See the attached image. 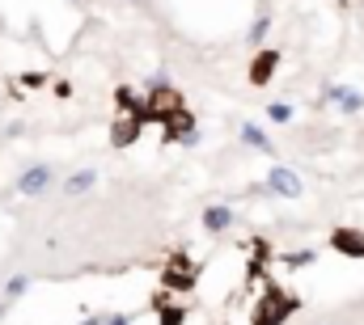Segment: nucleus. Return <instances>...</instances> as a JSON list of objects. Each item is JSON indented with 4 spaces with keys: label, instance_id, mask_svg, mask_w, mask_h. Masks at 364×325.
I'll use <instances>...</instances> for the list:
<instances>
[{
    "label": "nucleus",
    "instance_id": "2",
    "mask_svg": "<svg viewBox=\"0 0 364 325\" xmlns=\"http://www.w3.org/2000/svg\"><path fill=\"white\" fill-rule=\"evenodd\" d=\"M182 110H186V97H182L170 81H157L144 93V114H149V123H170Z\"/></svg>",
    "mask_w": 364,
    "mask_h": 325
},
{
    "label": "nucleus",
    "instance_id": "25",
    "mask_svg": "<svg viewBox=\"0 0 364 325\" xmlns=\"http://www.w3.org/2000/svg\"><path fill=\"white\" fill-rule=\"evenodd\" d=\"M331 325H339V321H331Z\"/></svg>",
    "mask_w": 364,
    "mask_h": 325
},
{
    "label": "nucleus",
    "instance_id": "18",
    "mask_svg": "<svg viewBox=\"0 0 364 325\" xmlns=\"http://www.w3.org/2000/svg\"><path fill=\"white\" fill-rule=\"evenodd\" d=\"M26 287H30V279H26V275H13V279L4 283V300H9V304H13V300H21V296H26Z\"/></svg>",
    "mask_w": 364,
    "mask_h": 325
},
{
    "label": "nucleus",
    "instance_id": "24",
    "mask_svg": "<svg viewBox=\"0 0 364 325\" xmlns=\"http://www.w3.org/2000/svg\"><path fill=\"white\" fill-rule=\"evenodd\" d=\"M4 313H9V300H0V317H4Z\"/></svg>",
    "mask_w": 364,
    "mask_h": 325
},
{
    "label": "nucleus",
    "instance_id": "13",
    "mask_svg": "<svg viewBox=\"0 0 364 325\" xmlns=\"http://www.w3.org/2000/svg\"><path fill=\"white\" fill-rule=\"evenodd\" d=\"M326 97H331V101H339V110H343V114H356V110H364V93H360V89H348V84H326Z\"/></svg>",
    "mask_w": 364,
    "mask_h": 325
},
{
    "label": "nucleus",
    "instance_id": "20",
    "mask_svg": "<svg viewBox=\"0 0 364 325\" xmlns=\"http://www.w3.org/2000/svg\"><path fill=\"white\" fill-rule=\"evenodd\" d=\"M318 253L314 249H296V253H284V266H309Z\"/></svg>",
    "mask_w": 364,
    "mask_h": 325
},
{
    "label": "nucleus",
    "instance_id": "22",
    "mask_svg": "<svg viewBox=\"0 0 364 325\" xmlns=\"http://www.w3.org/2000/svg\"><path fill=\"white\" fill-rule=\"evenodd\" d=\"M106 325H132L127 313H106Z\"/></svg>",
    "mask_w": 364,
    "mask_h": 325
},
{
    "label": "nucleus",
    "instance_id": "6",
    "mask_svg": "<svg viewBox=\"0 0 364 325\" xmlns=\"http://www.w3.org/2000/svg\"><path fill=\"white\" fill-rule=\"evenodd\" d=\"M263 190H272V194H279V199H301L305 186H301V177H296L288 165H275L272 173H267V186H263Z\"/></svg>",
    "mask_w": 364,
    "mask_h": 325
},
{
    "label": "nucleus",
    "instance_id": "12",
    "mask_svg": "<svg viewBox=\"0 0 364 325\" xmlns=\"http://www.w3.org/2000/svg\"><path fill=\"white\" fill-rule=\"evenodd\" d=\"M114 101H119V110H123L127 119H136V123H144V127H149V114H144V97H136V89L119 84V89H114Z\"/></svg>",
    "mask_w": 364,
    "mask_h": 325
},
{
    "label": "nucleus",
    "instance_id": "23",
    "mask_svg": "<svg viewBox=\"0 0 364 325\" xmlns=\"http://www.w3.org/2000/svg\"><path fill=\"white\" fill-rule=\"evenodd\" d=\"M81 325H106V313H93V317H85Z\"/></svg>",
    "mask_w": 364,
    "mask_h": 325
},
{
    "label": "nucleus",
    "instance_id": "3",
    "mask_svg": "<svg viewBox=\"0 0 364 325\" xmlns=\"http://www.w3.org/2000/svg\"><path fill=\"white\" fill-rule=\"evenodd\" d=\"M195 283H199V266L186 258V249L170 253V262H166V270H161V292L186 296V292H195Z\"/></svg>",
    "mask_w": 364,
    "mask_h": 325
},
{
    "label": "nucleus",
    "instance_id": "7",
    "mask_svg": "<svg viewBox=\"0 0 364 325\" xmlns=\"http://www.w3.org/2000/svg\"><path fill=\"white\" fill-rule=\"evenodd\" d=\"M275 68H279V51H275V47H259L255 60H250V84H255V89L272 84Z\"/></svg>",
    "mask_w": 364,
    "mask_h": 325
},
{
    "label": "nucleus",
    "instance_id": "4",
    "mask_svg": "<svg viewBox=\"0 0 364 325\" xmlns=\"http://www.w3.org/2000/svg\"><path fill=\"white\" fill-rule=\"evenodd\" d=\"M51 182H55V169L51 165H30V169H21V177H13V194L34 199V194H47Z\"/></svg>",
    "mask_w": 364,
    "mask_h": 325
},
{
    "label": "nucleus",
    "instance_id": "8",
    "mask_svg": "<svg viewBox=\"0 0 364 325\" xmlns=\"http://www.w3.org/2000/svg\"><path fill=\"white\" fill-rule=\"evenodd\" d=\"M267 262H272V241L255 237V241H250V262H246V279H250V283H263V279H267Z\"/></svg>",
    "mask_w": 364,
    "mask_h": 325
},
{
    "label": "nucleus",
    "instance_id": "16",
    "mask_svg": "<svg viewBox=\"0 0 364 325\" xmlns=\"http://www.w3.org/2000/svg\"><path fill=\"white\" fill-rule=\"evenodd\" d=\"M242 144H250L255 153H275V144L267 140V131L255 127V123H242Z\"/></svg>",
    "mask_w": 364,
    "mask_h": 325
},
{
    "label": "nucleus",
    "instance_id": "10",
    "mask_svg": "<svg viewBox=\"0 0 364 325\" xmlns=\"http://www.w3.org/2000/svg\"><path fill=\"white\" fill-rule=\"evenodd\" d=\"M326 245H331L335 253H343V258H364V233L360 228H335Z\"/></svg>",
    "mask_w": 364,
    "mask_h": 325
},
{
    "label": "nucleus",
    "instance_id": "11",
    "mask_svg": "<svg viewBox=\"0 0 364 325\" xmlns=\"http://www.w3.org/2000/svg\"><path fill=\"white\" fill-rule=\"evenodd\" d=\"M144 136V123H136V119H127V114H119L114 123H110V144L114 148H127V144H136Z\"/></svg>",
    "mask_w": 364,
    "mask_h": 325
},
{
    "label": "nucleus",
    "instance_id": "21",
    "mask_svg": "<svg viewBox=\"0 0 364 325\" xmlns=\"http://www.w3.org/2000/svg\"><path fill=\"white\" fill-rule=\"evenodd\" d=\"M21 84L26 89H43L47 84V72H21Z\"/></svg>",
    "mask_w": 364,
    "mask_h": 325
},
{
    "label": "nucleus",
    "instance_id": "19",
    "mask_svg": "<svg viewBox=\"0 0 364 325\" xmlns=\"http://www.w3.org/2000/svg\"><path fill=\"white\" fill-rule=\"evenodd\" d=\"M267 119H272V123H292V106H288V101H272V106H267Z\"/></svg>",
    "mask_w": 364,
    "mask_h": 325
},
{
    "label": "nucleus",
    "instance_id": "17",
    "mask_svg": "<svg viewBox=\"0 0 364 325\" xmlns=\"http://www.w3.org/2000/svg\"><path fill=\"white\" fill-rule=\"evenodd\" d=\"M267 30H272V13H259V17H255V26H250V34H246V38H250V43H255V47H263V43H267Z\"/></svg>",
    "mask_w": 364,
    "mask_h": 325
},
{
    "label": "nucleus",
    "instance_id": "1",
    "mask_svg": "<svg viewBox=\"0 0 364 325\" xmlns=\"http://www.w3.org/2000/svg\"><path fill=\"white\" fill-rule=\"evenodd\" d=\"M267 283V292L255 300V309H250V325H288V317L301 309V300L292 296V292H284L275 279H263Z\"/></svg>",
    "mask_w": 364,
    "mask_h": 325
},
{
    "label": "nucleus",
    "instance_id": "15",
    "mask_svg": "<svg viewBox=\"0 0 364 325\" xmlns=\"http://www.w3.org/2000/svg\"><path fill=\"white\" fill-rule=\"evenodd\" d=\"M93 182H97V169H77V173L64 182V194H68V199H77V194L93 190Z\"/></svg>",
    "mask_w": 364,
    "mask_h": 325
},
{
    "label": "nucleus",
    "instance_id": "9",
    "mask_svg": "<svg viewBox=\"0 0 364 325\" xmlns=\"http://www.w3.org/2000/svg\"><path fill=\"white\" fill-rule=\"evenodd\" d=\"M153 309H157V325H186V304L174 300L170 292H157L153 296Z\"/></svg>",
    "mask_w": 364,
    "mask_h": 325
},
{
    "label": "nucleus",
    "instance_id": "5",
    "mask_svg": "<svg viewBox=\"0 0 364 325\" xmlns=\"http://www.w3.org/2000/svg\"><path fill=\"white\" fill-rule=\"evenodd\" d=\"M161 140H166V144H182V148H195V144H199V123H195V114L182 110L170 123H161Z\"/></svg>",
    "mask_w": 364,
    "mask_h": 325
},
{
    "label": "nucleus",
    "instance_id": "14",
    "mask_svg": "<svg viewBox=\"0 0 364 325\" xmlns=\"http://www.w3.org/2000/svg\"><path fill=\"white\" fill-rule=\"evenodd\" d=\"M229 224H233V207H225V203H220V207H208V211H203V228H208L212 237H220Z\"/></svg>",
    "mask_w": 364,
    "mask_h": 325
}]
</instances>
